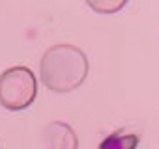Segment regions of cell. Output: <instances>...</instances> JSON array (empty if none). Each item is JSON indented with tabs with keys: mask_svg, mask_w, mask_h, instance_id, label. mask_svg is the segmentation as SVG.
Returning <instances> with one entry per match:
<instances>
[{
	"mask_svg": "<svg viewBox=\"0 0 159 149\" xmlns=\"http://www.w3.org/2000/svg\"><path fill=\"white\" fill-rule=\"evenodd\" d=\"M135 143H137L135 136H120L116 132V134H111L107 140H103L99 149H133Z\"/></svg>",
	"mask_w": 159,
	"mask_h": 149,
	"instance_id": "obj_1",
	"label": "cell"
}]
</instances>
